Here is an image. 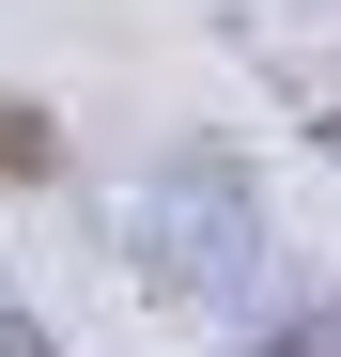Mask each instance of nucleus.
<instances>
[{
  "label": "nucleus",
  "instance_id": "f257e3e1",
  "mask_svg": "<svg viewBox=\"0 0 341 357\" xmlns=\"http://www.w3.org/2000/svg\"><path fill=\"white\" fill-rule=\"evenodd\" d=\"M47 171H63V125L31 93H0V187H47Z\"/></svg>",
  "mask_w": 341,
  "mask_h": 357
},
{
  "label": "nucleus",
  "instance_id": "f03ea898",
  "mask_svg": "<svg viewBox=\"0 0 341 357\" xmlns=\"http://www.w3.org/2000/svg\"><path fill=\"white\" fill-rule=\"evenodd\" d=\"M0 357H47V326H31V311H0Z\"/></svg>",
  "mask_w": 341,
  "mask_h": 357
}]
</instances>
